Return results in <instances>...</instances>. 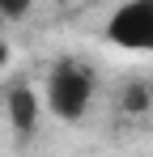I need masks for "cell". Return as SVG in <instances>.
I'll return each mask as SVG.
<instances>
[{
  "label": "cell",
  "mask_w": 153,
  "mask_h": 157,
  "mask_svg": "<svg viewBox=\"0 0 153 157\" xmlns=\"http://www.w3.org/2000/svg\"><path fill=\"white\" fill-rule=\"evenodd\" d=\"M34 9V0H0V21H22Z\"/></svg>",
  "instance_id": "cell-5"
},
{
  "label": "cell",
  "mask_w": 153,
  "mask_h": 157,
  "mask_svg": "<svg viewBox=\"0 0 153 157\" xmlns=\"http://www.w3.org/2000/svg\"><path fill=\"white\" fill-rule=\"evenodd\" d=\"M4 115H9V128L26 140V136H34V128H38L43 98H38L30 85H13V89L4 94Z\"/></svg>",
  "instance_id": "cell-3"
},
{
  "label": "cell",
  "mask_w": 153,
  "mask_h": 157,
  "mask_svg": "<svg viewBox=\"0 0 153 157\" xmlns=\"http://www.w3.org/2000/svg\"><path fill=\"white\" fill-rule=\"evenodd\" d=\"M128 115H140L153 106V81H128L124 85V102H119Z\"/></svg>",
  "instance_id": "cell-4"
},
{
  "label": "cell",
  "mask_w": 153,
  "mask_h": 157,
  "mask_svg": "<svg viewBox=\"0 0 153 157\" xmlns=\"http://www.w3.org/2000/svg\"><path fill=\"white\" fill-rule=\"evenodd\" d=\"M106 38L119 51L153 55V0H124L106 17Z\"/></svg>",
  "instance_id": "cell-2"
},
{
  "label": "cell",
  "mask_w": 153,
  "mask_h": 157,
  "mask_svg": "<svg viewBox=\"0 0 153 157\" xmlns=\"http://www.w3.org/2000/svg\"><path fill=\"white\" fill-rule=\"evenodd\" d=\"M0 64H9V43H0Z\"/></svg>",
  "instance_id": "cell-6"
},
{
  "label": "cell",
  "mask_w": 153,
  "mask_h": 157,
  "mask_svg": "<svg viewBox=\"0 0 153 157\" xmlns=\"http://www.w3.org/2000/svg\"><path fill=\"white\" fill-rule=\"evenodd\" d=\"M43 106L60 123H81L94 106V72L76 59H60L47 72V89H43Z\"/></svg>",
  "instance_id": "cell-1"
}]
</instances>
